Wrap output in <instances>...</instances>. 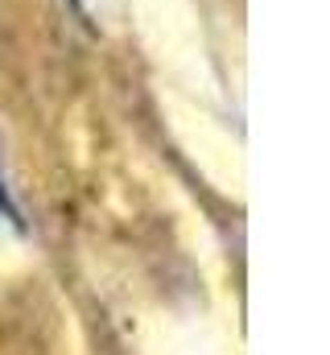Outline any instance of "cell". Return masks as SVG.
<instances>
[{"label": "cell", "instance_id": "1", "mask_svg": "<svg viewBox=\"0 0 330 355\" xmlns=\"http://www.w3.org/2000/svg\"><path fill=\"white\" fill-rule=\"evenodd\" d=\"M0 219L12 223L17 232H25V215H21V207H17V198H12V190H8L4 174H0Z\"/></svg>", "mask_w": 330, "mask_h": 355}, {"label": "cell", "instance_id": "2", "mask_svg": "<svg viewBox=\"0 0 330 355\" xmlns=\"http://www.w3.org/2000/svg\"><path fill=\"white\" fill-rule=\"evenodd\" d=\"M71 8H75L79 17H87V21H91V12H87V0H71Z\"/></svg>", "mask_w": 330, "mask_h": 355}]
</instances>
